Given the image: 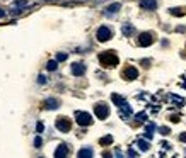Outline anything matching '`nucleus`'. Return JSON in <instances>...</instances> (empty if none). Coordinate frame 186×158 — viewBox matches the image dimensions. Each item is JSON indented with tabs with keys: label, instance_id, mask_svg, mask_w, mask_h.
<instances>
[{
	"label": "nucleus",
	"instance_id": "nucleus-11",
	"mask_svg": "<svg viewBox=\"0 0 186 158\" xmlns=\"http://www.w3.org/2000/svg\"><path fill=\"white\" fill-rule=\"evenodd\" d=\"M120 10H121V3L115 2V3H109L108 7L104 9V12H106V15H111V14H118Z\"/></svg>",
	"mask_w": 186,
	"mask_h": 158
},
{
	"label": "nucleus",
	"instance_id": "nucleus-17",
	"mask_svg": "<svg viewBox=\"0 0 186 158\" xmlns=\"http://www.w3.org/2000/svg\"><path fill=\"white\" fill-rule=\"evenodd\" d=\"M57 68H58V59H51V61L46 63V70L48 71H55Z\"/></svg>",
	"mask_w": 186,
	"mask_h": 158
},
{
	"label": "nucleus",
	"instance_id": "nucleus-7",
	"mask_svg": "<svg viewBox=\"0 0 186 158\" xmlns=\"http://www.w3.org/2000/svg\"><path fill=\"white\" fill-rule=\"evenodd\" d=\"M72 75H75V77H82L84 73H86V65L82 63V61H75V63H72Z\"/></svg>",
	"mask_w": 186,
	"mask_h": 158
},
{
	"label": "nucleus",
	"instance_id": "nucleus-15",
	"mask_svg": "<svg viewBox=\"0 0 186 158\" xmlns=\"http://www.w3.org/2000/svg\"><path fill=\"white\" fill-rule=\"evenodd\" d=\"M111 143H113V136H111V134H108V136H103V138L99 139V145H101V146H109Z\"/></svg>",
	"mask_w": 186,
	"mask_h": 158
},
{
	"label": "nucleus",
	"instance_id": "nucleus-32",
	"mask_svg": "<svg viewBox=\"0 0 186 158\" xmlns=\"http://www.w3.org/2000/svg\"><path fill=\"white\" fill-rule=\"evenodd\" d=\"M4 15H5V12H4V10L0 9V17H4Z\"/></svg>",
	"mask_w": 186,
	"mask_h": 158
},
{
	"label": "nucleus",
	"instance_id": "nucleus-5",
	"mask_svg": "<svg viewBox=\"0 0 186 158\" xmlns=\"http://www.w3.org/2000/svg\"><path fill=\"white\" fill-rule=\"evenodd\" d=\"M55 126H57V129L62 131V133H69L70 129H72V122H70L69 117H58L57 122H55Z\"/></svg>",
	"mask_w": 186,
	"mask_h": 158
},
{
	"label": "nucleus",
	"instance_id": "nucleus-25",
	"mask_svg": "<svg viewBox=\"0 0 186 158\" xmlns=\"http://www.w3.org/2000/svg\"><path fill=\"white\" fill-rule=\"evenodd\" d=\"M36 131H38V133H43V131H45V124H43L41 121L36 124Z\"/></svg>",
	"mask_w": 186,
	"mask_h": 158
},
{
	"label": "nucleus",
	"instance_id": "nucleus-28",
	"mask_svg": "<svg viewBox=\"0 0 186 158\" xmlns=\"http://www.w3.org/2000/svg\"><path fill=\"white\" fill-rule=\"evenodd\" d=\"M159 131H161L162 134H169V133H171V129H169V128H161Z\"/></svg>",
	"mask_w": 186,
	"mask_h": 158
},
{
	"label": "nucleus",
	"instance_id": "nucleus-30",
	"mask_svg": "<svg viewBox=\"0 0 186 158\" xmlns=\"http://www.w3.org/2000/svg\"><path fill=\"white\" fill-rule=\"evenodd\" d=\"M142 61H144V63H142V65H144V66H149V65H150V63H149V61H150V59H142Z\"/></svg>",
	"mask_w": 186,
	"mask_h": 158
},
{
	"label": "nucleus",
	"instance_id": "nucleus-20",
	"mask_svg": "<svg viewBox=\"0 0 186 158\" xmlns=\"http://www.w3.org/2000/svg\"><path fill=\"white\" fill-rule=\"evenodd\" d=\"M169 14L171 15H176V17H183L185 15V10L183 9H169Z\"/></svg>",
	"mask_w": 186,
	"mask_h": 158
},
{
	"label": "nucleus",
	"instance_id": "nucleus-4",
	"mask_svg": "<svg viewBox=\"0 0 186 158\" xmlns=\"http://www.w3.org/2000/svg\"><path fill=\"white\" fill-rule=\"evenodd\" d=\"M154 41H156V36H154L152 32H142V34H138V44H140L142 48L150 46Z\"/></svg>",
	"mask_w": 186,
	"mask_h": 158
},
{
	"label": "nucleus",
	"instance_id": "nucleus-8",
	"mask_svg": "<svg viewBox=\"0 0 186 158\" xmlns=\"http://www.w3.org/2000/svg\"><path fill=\"white\" fill-rule=\"evenodd\" d=\"M121 75H123L125 80H135L138 77V70L135 66H127V68L121 71Z\"/></svg>",
	"mask_w": 186,
	"mask_h": 158
},
{
	"label": "nucleus",
	"instance_id": "nucleus-13",
	"mask_svg": "<svg viewBox=\"0 0 186 158\" xmlns=\"http://www.w3.org/2000/svg\"><path fill=\"white\" fill-rule=\"evenodd\" d=\"M121 31H123L125 36H133V34H135V27H133V24H130V22H125L123 27H121Z\"/></svg>",
	"mask_w": 186,
	"mask_h": 158
},
{
	"label": "nucleus",
	"instance_id": "nucleus-29",
	"mask_svg": "<svg viewBox=\"0 0 186 158\" xmlns=\"http://www.w3.org/2000/svg\"><path fill=\"white\" fill-rule=\"evenodd\" d=\"M38 82H39V83H45V82H46V77H43V75H41V77L38 78Z\"/></svg>",
	"mask_w": 186,
	"mask_h": 158
},
{
	"label": "nucleus",
	"instance_id": "nucleus-19",
	"mask_svg": "<svg viewBox=\"0 0 186 158\" xmlns=\"http://www.w3.org/2000/svg\"><path fill=\"white\" fill-rule=\"evenodd\" d=\"M92 155H94V153H92V148H82V150H80V151H79V157H82V158H84V157H92Z\"/></svg>",
	"mask_w": 186,
	"mask_h": 158
},
{
	"label": "nucleus",
	"instance_id": "nucleus-12",
	"mask_svg": "<svg viewBox=\"0 0 186 158\" xmlns=\"http://www.w3.org/2000/svg\"><path fill=\"white\" fill-rule=\"evenodd\" d=\"M69 155V146L65 145V143H62L58 148L55 150V157H58V158H63V157H67Z\"/></svg>",
	"mask_w": 186,
	"mask_h": 158
},
{
	"label": "nucleus",
	"instance_id": "nucleus-24",
	"mask_svg": "<svg viewBox=\"0 0 186 158\" xmlns=\"http://www.w3.org/2000/svg\"><path fill=\"white\" fill-rule=\"evenodd\" d=\"M22 5H28V0H16L14 7H22Z\"/></svg>",
	"mask_w": 186,
	"mask_h": 158
},
{
	"label": "nucleus",
	"instance_id": "nucleus-18",
	"mask_svg": "<svg viewBox=\"0 0 186 158\" xmlns=\"http://www.w3.org/2000/svg\"><path fill=\"white\" fill-rule=\"evenodd\" d=\"M137 146L142 150V151H147V150L150 148V145H149L145 139H138V141H137Z\"/></svg>",
	"mask_w": 186,
	"mask_h": 158
},
{
	"label": "nucleus",
	"instance_id": "nucleus-1",
	"mask_svg": "<svg viewBox=\"0 0 186 158\" xmlns=\"http://www.w3.org/2000/svg\"><path fill=\"white\" fill-rule=\"evenodd\" d=\"M98 59H99V63L103 66H106V68H113V66H116L120 63V59H118L115 51H104V53H101L98 56Z\"/></svg>",
	"mask_w": 186,
	"mask_h": 158
},
{
	"label": "nucleus",
	"instance_id": "nucleus-21",
	"mask_svg": "<svg viewBox=\"0 0 186 158\" xmlns=\"http://www.w3.org/2000/svg\"><path fill=\"white\" fill-rule=\"evenodd\" d=\"M156 124H154V122H150V124H147V136L149 138H150V136H152V134H154V131H156Z\"/></svg>",
	"mask_w": 186,
	"mask_h": 158
},
{
	"label": "nucleus",
	"instance_id": "nucleus-22",
	"mask_svg": "<svg viewBox=\"0 0 186 158\" xmlns=\"http://www.w3.org/2000/svg\"><path fill=\"white\" fill-rule=\"evenodd\" d=\"M171 99L174 100V104H178V106H185V104H186L185 99H181V97H176V95H171Z\"/></svg>",
	"mask_w": 186,
	"mask_h": 158
},
{
	"label": "nucleus",
	"instance_id": "nucleus-31",
	"mask_svg": "<svg viewBox=\"0 0 186 158\" xmlns=\"http://www.w3.org/2000/svg\"><path fill=\"white\" fill-rule=\"evenodd\" d=\"M179 139H181V141H186V134H181V136H179Z\"/></svg>",
	"mask_w": 186,
	"mask_h": 158
},
{
	"label": "nucleus",
	"instance_id": "nucleus-26",
	"mask_svg": "<svg viewBox=\"0 0 186 158\" xmlns=\"http://www.w3.org/2000/svg\"><path fill=\"white\" fill-rule=\"evenodd\" d=\"M41 145H43V139L38 136V138L34 139V146H36V148H41Z\"/></svg>",
	"mask_w": 186,
	"mask_h": 158
},
{
	"label": "nucleus",
	"instance_id": "nucleus-14",
	"mask_svg": "<svg viewBox=\"0 0 186 158\" xmlns=\"http://www.w3.org/2000/svg\"><path fill=\"white\" fill-rule=\"evenodd\" d=\"M120 107H121V117H123V119H127L128 116H130V114H132V107H130V106H128L127 102H125V104H123V106H120Z\"/></svg>",
	"mask_w": 186,
	"mask_h": 158
},
{
	"label": "nucleus",
	"instance_id": "nucleus-27",
	"mask_svg": "<svg viewBox=\"0 0 186 158\" xmlns=\"http://www.w3.org/2000/svg\"><path fill=\"white\" fill-rule=\"evenodd\" d=\"M57 59H58V61H63V59H67V55H65V53H58V55H57Z\"/></svg>",
	"mask_w": 186,
	"mask_h": 158
},
{
	"label": "nucleus",
	"instance_id": "nucleus-10",
	"mask_svg": "<svg viewBox=\"0 0 186 158\" xmlns=\"http://www.w3.org/2000/svg\"><path fill=\"white\" fill-rule=\"evenodd\" d=\"M140 7L144 10H156L157 0H140Z\"/></svg>",
	"mask_w": 186,
	"mask_h": 158
},
{
	"label": "nucleus",
	"instance_id": "nucleus-23",
	"mask_svg": "<svg viewBox=\"0 0 186 158\" xmlns=\"http://www.w3.org/2000/svg\"><path fill=\"white\" fill-rule=\"evenodd\" d=\"M137 121H147V114H145V112H138L137 114Z\"/></svg>",
	"mask_w": 186,
	"mask_h": 158
},
{
	"label": "nucleus",
	"instance_id": "nucleus-9",
	"mask_svg": "<svg viewBox=\"0 0 186 158\" xmlns=\"http://www.w3.org/2000/svg\"><path fill=\"white\" fill-rule=\"evenodd\" d=\"M60 107V100L58 99H53V97H50L43 102V109H46V110H53V109H58Z\"/></svg>",
	"mask_w": 186,
	"mask_h": 158
},
{
	"label": "nucleus",
	"instance_id": "nucleus-6",
	"mask_svg": "<svg viewBox=\"0 0 186 158\" xmlns=\"http://www.w3.org/2000/svg\"><path fill=\"white\" fill-rule=\"evenodd\" d=\"M94 112H96L98 119H101V121H104V119L109 116V109H108V106H106V104H96Z\"/></svg>",
	"mask_w": 186,
	"mask_h": 158
},
{
	"label": "nucleus",
	"instance_id": "nucleus-2",
	"mask_svg": "<svg viewBox=\"0 0 186 158\" xmlns=\"http://www.w3.org/2000/svg\"><path fill=\"white\" fill-rule=\"evenodd\" d=\"M96 38H98L99 43H106L113 38V29H109L108 26H101L98 31H96Z\"/></svg>",
	"mask_w": 186,
	"mask_h": 158
},
{
	"label": "nucleus",
	"instance_id": "nucleus-16",
	"mask_svg": "<svg viewBox=\"0 0 186 158\" xmlns=\"http://www.w3.org/2000/svg\"><path fill=\"white\" fill-rule=\"evenodd\" d=\"M111 100H113V102H115V104H116L118 107H120V106H123V104H125V102H127V100L123 99V97H121V95H118V94H113V95H111Z\"/></svg>",
	"mask_w": 186,
	"mask_h": 158
},
{
	"label": "nucleus",
	"instance_id": "nucleus-3",
	"mask_svg": "<svg viewBox=\"0 0 186 158\" xmlns=\"http://www.w3.org/2000/svg\"><path fill=\"white\" fill-rule=\"evenodd\" d=\"M75 121L79 122V126H89L92 122V116L86 110H77L75 112Z\"/></svg>",
	"mask_w": 186,
	"mask_h": 158
}]
</instances>
